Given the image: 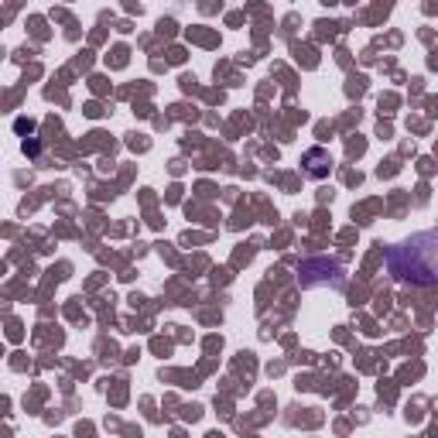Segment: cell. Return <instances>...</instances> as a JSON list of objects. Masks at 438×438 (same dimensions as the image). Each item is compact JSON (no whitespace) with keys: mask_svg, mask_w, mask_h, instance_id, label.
Here are the masks:
<instances>
[{"mask_svg":"<svg viewBox=\"0 0 438 438\" xmlns=\"http://www.w3.org/2000/svg\"><path fill=\"white\" fill-rule=\"evenodd\" d=\"M390 274L404 285H435L438 278V236L418 233L390 250Z\"/></svg>","mask_w":438,"mask_h":438,"instance_id":"cell-1","label":"cell"}]
</instances>
